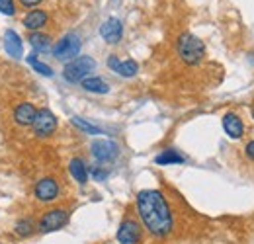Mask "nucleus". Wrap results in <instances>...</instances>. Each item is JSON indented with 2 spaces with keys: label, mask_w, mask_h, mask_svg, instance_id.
<instances>
[{
  "label": "nucleus",
  "mask_w": 254,
  "mask_h": 244,
  "mask_svg": "<svg viewBox=\"0 0 254 244\" xmlns=\"http://www.w3.org/2000/svg\"><path fill=\"white\" fill-rule=\"evenodd\" d=\"M118 241L120 244H137L141 241V227L135 219L122 221V225L118 229Z\"/></svg>",
  "instance_id": "9"
},
{
  "label": "nucleus",
  "mask_w": 254,
  "mask_h": 244,
  "mask_svg": "<svg viewBox=\"0 0 254 244\" xmlns=\"http://www.w3.org/2000/svg\"><path fill=\"white\" fill-rule=\"evenodd\" d=\"M68 170H70V176L76 180L78 183H84L88 182V168H86V162L78 156H74L70 162H68Z\"/></svg>",
  "instance_id": "15"
},
{
  "label": "nucleus",
  "mask_w": 254,
  "mask_h": 244,
  "mask_svg": "<svg viewBox=\"0 0 254 244\" xmlns=\"http://www.w3.org/2000/svg\"><path fill=\"white\" fill-rule=\"evenodd\" d=\"M80 84H82V88H84V90L92 92V94H108V92H110L108 82H106V80H102L100 76H88V78H84Z\"/></svg>",
  "instance_id": "17"
},
{
  "label": "nucleus",
  "mask_w": 254,
  "mask_h": 244,
  "mask_svg": "<svg viewBox=\"0 0 254 244\" xmlns=\"http://www.w3.org/2000/svg\"><path fill=\"white\" fill-rule=\"evenodd\" d=\"M90 151L98 162H112L118 154H120V147L114 141L108 139H96L94 143L90 145Z\"/></svg>",
  "instance_id": "8"
},
{
  "label": "nucleus",
  "mask_w": 254,
  "mask_h": 244,
  "mask_svg": "<svg viewBox=\"0 0 254 244\" xmlns=\"http://www.w3.org/2000/svg\"><path fill=\"white\" fill-rule=\"evenodd\" d=\"M245 151H247V156L254 160V141H251V143H249V145L245 147Z\"/></svg>",
  "instance_id": "25"
},
{
  "label": "nucleus",
  "mask_w": 254,
  "mask_h": 244,
  "mask_svg": "<svg viewBox=\"0 0 254 244\" xmlns=\"http://www.w3.org/2000/svg\"><path fill=\"white\" fill-rule=\"evenodd\" d=\"M80 47H82L80 35L70 31V33L63 35V37L57 41V45L53 47V55H55V59H59V61H72V59L78 57Z\"/></svg>",
  "instance_id": "4"
},
{
  "label": "nucleus",
  "mask_w": 254,
  "mask_h": 244,
  "mask_svg": "<svg viewBox=\"0 0 254 244\" xmlns=\"http://www.w3.org/2000/svg\"><path fill=\"white\" fill-rule=\"evenodd\" d=\"M155 162H157L159 166H170V164H182V162H184V156H182V154L178 153V151H174V149H166V151H162L160 154H157Z\"/></svg>",
  "instance_id": "18"
},
{
  "label": "nucleus",
  "mask_w": 254,
  "mask_h": 244,
  "mask_svg": "<svg viewBox=\"0 0 254 244\" xmlns=\"http://www.w3.org/2000/svg\"><path fill=\"white\" fill-rule=\"evenodd\" d=\"M253 114H254V110H253Z\"/></svg>",
  "instance_id": "27"
},
{
  "label": "nucleus",
  "mask_w": 254,
  "mask_h": 244,
  "mask_svg": "<svg viewBox=\"0 0 254 244\" xmlns=\"http://www.w3.org/2000/svg\"><path fill=\"white\" fill-rule=\"evenodd\" d=\"M22 2V6H26V8H33V6H37L41 0H20Z\"/></svg>",
  "instance_id": "26"
},
{
  "label": "nucleus",
  "mask_w": 254,
  "mask_h": 244,
  "mask_svg": "<svg viewBox=\"0 0 254 244\" xmlns=\"http://www.w3.org/2000/svg\"><path fill=\"white\" fill-rule=\"evenodd\" d=\"M96 61L88 55H80L72 61H68L63 68V76L66 82H82L84 78H88V74L94 70Z\"/></svg>",
  "instance_id": "3"
},
{
  "label": "nucleus",
  "mask_w": 254,
  "mask_h": 244,
  "mask_svg": "<svg viewBox=\"0 0 254 244\" xmlns=\"http://www.w3.org/2000/svg\"><path fill=\"white\" fill-rule=\"evenodd\" d=\"M33 193L41 203H51V201H55L59 197L61 187H59V182L55 178H41L39 182L35 183Z\"/></svg>",
  "instance_id": "7"
},
{
  "label": "nucleus",
  "mask_w": 254,
  "mask_h": 244,
  "mask_svg": "<svg viewBox=\"0 0 254 244\" xmlns=\"http://www.w3.org/2000/svg\"><path fill=\"white\" fill-rule=\"evenodd\" d=\"M70 122H72L74 127L82 129V131L88 133V135H102V129H100V127H96V125H92V123L84 122V120H80V118H72Z\"/></svg>",
  "instance_id": "22"
},
{
  "label": "nucleus",
  "mask_w": 254,
  "mask_h": 244,
  "mask_svg": "<svg viewBox=\"0 0 254 244\" xmlns=\"http://www.w3.org/2000/svg\"><path fill=\"white\" fill-rule=\"evenodd\" d=\"M92 178L98 180V182H102V180H106V178H108V172H106V170H102V168H94V170H92Z\"/></svg>",
  "instance_id": "24"
},
{
  "label": "nucleus",
  "mask_w": 254,
  "mask_h": 244,
  "mask_svg": "<svg viewBox=\"0 0 254 244\" xmlns=\"http://www.w3.org/2000/svg\"><path fill=\"white\" fill-rule=\"evenodd\" d=\"M223 129H225V133L231 139H241L245 135V123H243V120L237 114H233V112H229V114L223 116Z\"/></svg>",
  "instance_id": "12"
},
{
  "label": "nucleus",
  "mask_w": 254,
  "mask_h": 244,
  "mask_svg": "<svg viewBox=\"0 0 254 244\" xmlns=\"http://www.w3.org/2000/svg\"><path fill=\"white\" fill-rule=\"evenodd\" d=\"M100 35H102V39L106 41V43H118L120 39H122V35H124V24H122V20H118V18H108L102 26H100Z\"/></svg>",
  "instance_id": "10"
},
{
  "label": "nucleus",
  "mask_w": 254,
  "mask_h": 244,
  "mask_svg": "<svg viewBox=\"0 0 254 244\" xmlns=\"http://www.w3.org/2000/svg\"><path fill=\"white\" fill-rule=\"evenodd\" d=\"M108 66L112 68V70H116L120 76H124V78H131V76H135L137 74V70H139V64L135 61H131V59H127V61H122L120 57H116V55H112L110 59H108Z\"/></svg>",
  "instance_id": "11"
},
{
  "label": "nucleus",
  "mask_w": 254,
  "mask_h": 244,
  "mask_svg": "<svg viewBox=\"0 0 254 244\" xmlns=\"http://www.w3.org/2000/svg\"><path fill=\"white\" fill-rule=\"evenodd\" d=\"M4 49L10 57L14 59H20L22 53H24V43H22V37L16 33L14 30H6L4 31Z\"/></svg>",
  "instance_id": "13"
},
{
  "label": "nucleus",
  "mask_w": 254,
  "mask_h": 244,
  "mask_svg": "<svg viewBox=\"0 0 254 244\" xmlns=\"http://www.w3.org/2000/svg\"><path fill=\"white\" fill-rule=\"evenodd\" d=\"M47 20H49V16H47L45 10H32V12L24 18V26L32 31L41 30V28L47 24Z\"/></svg>",
  "instance_id": "16"
},
{
  "label": "nucleus",
  "mask_w": 254,
  "mask_h": 244,
  "mask_svg": "<svg viewBox=\"0 0 254 244\" xmlns=\"http://www.w3.org/2000/svg\"><path fill=\"white\" fill-rule=\"evenodd\" d=\"M32 129L37 137H49V135H53L55 129H57V118H55V114L51 110H47V108L37 110V116H35V120L32 123Z\"/></svg>",
  "instance_id": "6"
},
{
  "label": "nucleus",
  "mask_w": 254,
  "mask_h": 244,
  "mask_svg": "<svg viewBox=\"0 0 254 244\" xmlns=\"http://www.w3.org/2000/svg\"><path fill=\"white\" fill-rule=\"evenodd\" d=\"M35 116H37V110H35V106L30 104V102H22L14 110V122L18 123V125H22V127L32 125Z\"/></svg>",
  "instance_id": "14"
},
{
  "label": "nucleus",
  "mask_w": 254,
  "mask_h": 244,
  "mask_svg": "<svg viewBox=\"0 0 254 244\" xmlns=\"http://www.w3.org/2000/svg\"><path fill=\"white\" fill-rule=\"evenodd\" d=\"M66 223H68V211H66V209H61V207H57V209H49V211H45L43 217L39 219L37 227H39L41 233H53V231L63 229Z\"/></svg>",
  "instance_id": "5"
},
{
  "label": "nucleus",
  "mask_w": 254,
  "mask_h": 244,
  "mask_svg": "<svg viewBox=\"0 0 254 244\" xmlns=\"http://www.w3.org/2000/svg\"><path fill=\"white\" fill-rule=\"evenodd\" d=\"M14 233H16L18 237H22V239L32 237L33 233H35V223H33L32 219H22V221H18V223H16Z\"/></svg>",
  "instance_id": "20"
},
{
  "label": "nucleus",
  "mask_w": 254,
  "mask_h": 244,
  "mask_svg": "<svg viewBox=\"0 0 254 244\" xmlns=\"http://www.w3.org/2000/svg\"><path fill=\"white\" fill-rule=\"evenodd\" d=\"M28 62L33 66V70H37L39 74H43V76H53L51 66H49V64H45V62H41L35 55H28Z\"/></svg>",
  "instance_id": "21"
},
{
  "label": "nucleus",
  "mask_w": 254,
  "mask_h": 244,
  "mask_svg": "<svg viewBox=\"0 0 254 244\" xmlns=\"http://www.w3.org/2000/svg\"><path fill=\"white\" fill-rule=\"evenodd\" d=\"M0 12L6 16H14L16 14V4L14 0H0Z\"/></svg>",
  "instance_id": "23"
},
{
  "label": "nucleus",
  "mask_w": 254,
  "mask_h": 244,
  "mask_svg": "<svg viewBox=\"0 0 254 244\" xmlns=\"http://www.w3.org/2000/svg\"><path fill=\"white\" fill-rule=\"evenodd\" d=\"M176 49H178V57L186 62V64H190V66L199 64V62L203 61V57H205V45H203V41L197 35L188 33V31L178 37Z\"/></svg>",
  "instance_id": "2"
},
{
  "label": "nucleus",
  "mask_w": 254,
  "mask_h": 244,
  "mask_svg": "<svg viewBox=\"0 0 254 244\" xmlns=\"http://www.w3.org/2000/svg\"><path fill=\"white\" fill-rule=\"evenodd\" d=\"M137 213L143 227L157 239H164L172 233L174 217L172 209L159 189H143L137 193Z\"/></svg>",
  "instance_id": "1"
},
{
  "label": "nucleus",
  "mask_w": 254,
  "mask_h": 244,
  "mask_svg": "<svg viewBox=\"0 0 254 244\" xmlns=\"http://www.w3.org/2000/svg\"><path fill=\"white\" fill-rule=\"evenodd\" d=\"M30 43H32V47L35 51H49L51 47H53V41H51V37L47 35V33H41V31H33L32 35H30Z\"/></svg>",
  "instance_id": "19"
}]
</instances>
